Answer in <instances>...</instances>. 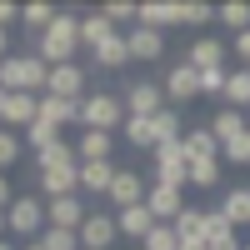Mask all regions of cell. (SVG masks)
Here are the masks:
<instances>
[{
    "instance_id": "6da1fadb",
    "label": "cell",
    "mask_w": 250,
    "mask_h": 250,
    "mask_svg": "<svg viewBox=\"0 0 250 250\" xmlns=\"http://www.w3.org/2000/svg\"><path fill=\"white\" fill-rule=\"evenodd\" d=\"M35 170H40V190H45L50 200L80 195V155H75V145L60 140V145H50V150H40Z\"/></svg>"
},
{
    "instance_id": "7a4b0ae2",
    "label": "cell",
    "mask_w": 250,
    "mask_h": 250,
    "mask_svg": "<svg viewBox=\"0 0 250 250\" xmlns=\"http://www.w3.org/2000/svg\"><path fill=\"white\" fill-rule=\"evenodd\" d=\"M50 65L35 50H15L10 60H0V90L5 95H45Z\"/></svg>"
},
{
    "instance_id": "3957f363",
    "label": "cell",
    "mask_w": 250,
    "mask_h": 250,
    "mask_svg": "<svg viewBox=\"0 0 250 250\" xmlns=\"http://www.w3.org/2000/svg\"><path fill=\"white\" fill-rule=\"evenodd\" d=\"M80 50V15H55V25L45 35H35V55L45 60V65H70Z\"/></svg>"
},
{
    "instance_id": "277c9868",
    "label": "cell",
    "mask_w": 250,
    "mask_h": 250,
    "mask_svg": "<svg viewBox=\"0 0 250 250\" xmlns=\"http://www.w3.org/2000/svg\"><path fill=\"white\" fill-rule=\"evenodd\" d=\"M80 125H85V130L115 135L120 125H125V100L120 95H105V90H90L85 100H80Z\"/></svg>"
},
{
    "instance_id": "5b68a950",
    "label": "cell",
    "mask_w": 250,
    "mask_h": 250,
    "mask_svg": "<svg viewBox=\"0 0 250 250\" xmlns=\"http://www.w3.org/2000/svg\"><path fill=\"white\" fill-rule=\"evenodd\" d=\"M85 80H90V70H85V65H75V60H70V65H50L45 95H60V100H85V95H90Z\"/></svg>"
},
{
    "instance_id": "8992f818",
    "label": "cell",
    "mask_w": 250,
    "mask_h": 250,
    "mask_svg": "<svg viewBox=\"0 0 250 250\" xmlns=\"http://www.w3.org/2000/svg\"><path fill=\"white\" fill-rule=\"evenodd\" d=\"M5 220H10V230H20V235H45V200H35V195H15V205L5 210Z\"/></svg>"
},
{
    "instance_id": "52a82bcc",
    "label": "cell",
    "mask_w": 250,
    "mask_h": 250,
    "mask_svg": "<svg viewBox=\"0 0 250 250\" xmlns=\"http://www.w3.org/2000/svg\"><path fill=\"white\" fill-rule=\"evenodd\" d=\"M165 110V85H155V80H135L130 90H125V115H140L150 120Z\"/></svg>"
},
{
    "instance_id": "ba28073f",
    "label": "cell",
    "mask_w": 250,
    "mask_h": 250,
    "mask_svg": "<svg viewBox=\"0 0 250 250\" xmlns=\"http://www.w3.org/2000/svg\"><path fill=\"white\" fill-rule=\"evenodd\" d=\"M155 180L160 185H190V160H185V150H180V140L175 145H160L155 150Z\"/></svg>"
},
{
    "instance_id": "9c48e42d",
    "label": "cell",
    "mask_w": 250,
    "mask_h": 250,
    "mask_svg": "<svg viewBox=\"0 0 250 250\" xmlns=\"http://www.w3.org/2000/svg\"><path fill=\"white\" fill-rule=\"evenodd\" d=\"M145 210H150L160 225H175L180 220V210H185V190H180V185H150V195H145Z\"/></svg>"
},
{
    "instance_id": "30bf717a",
    "label": "cell",
    "mask_w": 250,
    "mask_h": 250,
    "mask_svg": "<svg viewBox=\"0 0 250 250\" xmlns=\"http://www.w3.org/2000/svg\"><path fill=\"white\" fill-rule=\"evenodd\" d=\"M120 240V225H115V215H105V210H90L85 215V225H80V250H110Z\"/></svg>"
},
{
    "instance_id": "8fae6325",
    "label": "cell",
    "mask_w": 250,
    "mask_h": 250,
    "mask_svg": "<svg viewBox=\"0 0 250 250\" xmlns=\"http://www.w3.org/2000/svg\"><path fill=\"white\" fill-rule=\"evenodd\" d=\"M195 95H200V70L190 60H175V65L165 70V100L185 105V100H195Z\"/></svg>"
},
{
    "instance_id": "7c38bea8",
    "label": "cell",
    "mask_w": 250,
    "mask_h": 250,
    "mask_svg": "<svg viewBox=\"0 0 250 250\" xmlns=\"http://www.w3.org/2000/svg\"><path fill=\"white\" fill-rule=\"evenodd\" d=\"M85 200L80 195H60V200H45V220L55 225V230H80L85 225Z\"/></svg>"
},
{
    "instance_id": "4fadbf2b",
    "label": "cell",
    "mask_w": 250,
    "mask_h": 250,
    "mask_svg": "<svg viewBox=\"0 0 250 250\" xmlns=\"http://www.w3.org/2000/svg\"><path fill=\"white\" fill-rule=\"evenodd\" d=\"M145 195H150V185H145V180H140L135 170H120L105 200L115 205V210H130V205H145Z\"/></svg>"
},
{
    "instance_id": "5bb4252c",
    "label": "cell",
    "mask_w": 250,
    "mask_h": 250,
    "mask_svg": "<svg viewBox=\"0 0 250 250\" xmlns=\"http://www.w3.org/2000/svg\"><path fill=\"white\" fill-rule=\"evenodd\" d=\"M35 120H40V95H10L5 100V130L25 135Z\"/></svg>"
},
{
    "instance_id": "9a60e30c",
    "label": "cell",
    "mask_w": 250,
    "mask_h": 250,
    "mask_svg": "<svg viewBox=\"0 0 250 250\" xmlns=\"http://www.w3.org/2000/svg\"><path fill=\"white\" fill-rule=\"evenodd\" d=\"M135 25H145V30H170V25H180V5L175 0H145L140 5V15H135Z\"/></svg>"
},
{
    "instance_id": "2e32d148",
    "label": "cell",
    "mask_w": 250,
    "mask_h": 250,
    "mask_svg": "<svg viewBox=\"0 0 250 250\" xmlns=\"http://www.w3.org/2000/svg\"><path fill=\"white\" fill-rule=\"evenodd\" d=\"M180 150H185L190 165H200V160H215L220 155V140L210 135V125H200V130H185L180 135Z\"/></svg>"
},
{
    "instance_id": "e0dca14e",
    "label": "cell",
    "mask_w": 250,
    "mask_h": 250,
    "mask_svg": "<svg viewBox=\"0 0 250 250\" xmlns=\"http://www.w3.org/2000/svg\"><path fill=\"white\" fill-rule=\"evenodd\" d=\"M90 55H95V70H125L130 65V40H125V30H115L105 45H95Z\"/></svg>"
},
{
    "instance_id": "ac0fdd59",
    "label": "cell",
    "mask_w": 250,
    "mask_h": 250,
    "mask_svg": "<svg viewBox=\"0 0 250 250\" xmlns=\"http://www.w3.org/2000/svg\"><path fill=\"white\" fill-rule=\"evenodd\" d=\"M185 60H190V65L205 75V70H225V40H215V35H200L195 40V45H190V55H185Z\"/></svg>"
},
{
    "instance_id": "d6986e66",
    "label": "cell",
    "mask_w": 250,
    "mask_h": 250,
    "mask_svg": "<svg viewBox=\"0 0 250 250\" xmlns=\"http://www.w3.org/2000/svg\"><path fill=\"white\" fill-rule=\"evenodd\" d=\"M125 40H130V60H160V55H165V35H160V30L130 25V30H125Z\"/></svg>"
},
{
    "instance_id": "ffe728a7",
    "label": "cell",
    "mask_w": 250,
    "mask_h": 250,
    "mask_svg": "<svg viewBox=\"0 0 250 250\" xmlns=\"http://www.w3.org/2000/svg\"><path fill=\"white\" fill-rule=\"evenodd\" d=\"M115 225H120V235H130V240H140V245H145V235H150L160 220L145 210V205H130V210H115Z\"/></svg>"
},
{
    "instance_id": "44dd1931",
    "label": "cell",
    "mask_w": 250,
    "mask_h": 250,
    "mask_svg": "<svg viewBox=\"0 0 250 250\" xmlns=\"http://www.w3.org/2000/svg\"><path fill=\"white\" fill-rule=\"evenodd\" d=\"M210 135L220 140V145H230V140H240V135H250V120H245V110H215V120H210Z\"/></svg>"
},
{
    "instance_id": "7402d4cb",
    "label": "cell",
    "mask_w": 250,
    "mask_h": 250,
    "mask_svg": "<svg viewBox=\"0 0 250 250\" xmlns=\"http://www.w3.org/2000/svg\"><path fill=\"white\" fill-rule=\"evenodd\" d=\"M115 165L110 160H90V165H80V190H90V195H110V185H115Z\"/></svg>"
},
{
    "instance_id": "603a6c76",
    "label": "cell",
    "mask_w": 250,
    "mask_h": 250,
    "mask_svg": "<svg viewBox=\"0 0 250 250\" xmlns=\"http://www.w3.org/2000/svg\"><path fill=\"white\" fill-rule=\"evenodd\" d=\"M120 135H125V145H135V150H150V155H155V145H160V135H155V115H150V120H140V115H125Z\"/></svg>"
},
{
    "instance_id": "cb8c5ba5",
    "label": "cell",
    "mask_w": 250,
    "mask_h": 250,
    "mask_svg": "<svg viewBox=\"0 0 250 250\" xmlns=\"http://www.w3.org/2000/svg\"><path fill=\"white\" fill-rule=\"evenodd\" d=\"M40 120L65 130L70 120H80V100H60V95H40Z\"/></svg>"
},
{
    "instance_id": "d4e9b609",
    "label": "cell",
    "mask_w": 250,
    "mask_h": 250,
    "mask_svg": "<svg viewBox=\"0 0 250 250\" xmlns=\"http://www.w3.org/2000/svg\"><path fill=\"white\" fill-rule=\"evenodd\" d=\"M220 215L230 220L235 230H240V225H250V185H230V190L220 195Z\"/></svg>"
},
{
    "instance_id": "484cf974",
    "label": "cell",
    "mask_w": 250,
    "mask_h": 250,
    "mask_svg": "<svg viewBox=\"0 0 250 250\" xmlns=\"http://www.w3.org/2000/svg\"><path fill=\"white\" fill-rule=\"evenodd\" d=\"M75 155H80V165L110 160V155H115V135H105V130H85V135H80V145H75Z\"/></svg>"
},
{
    "instance_id": "4316f807",
    "label": "cell",
    "mask_w": 250,
    "mask_h": 250,
    "mask_svg": "<svg viewBox=\"0 0 250 250\" xmlns=\"http://www.w3.org/2000/svg\"><path fill=\"white\" fill-rule=\"evenodd\" d=\"M115 35V25L105 20V10H95V15H80V45H105V40Z\"/></svg>"
},
{
    "instance_id": "83f0119b",
    "label": "cell",
    "mask_w": 250,
    "mask_h": 250,
    "mask_svg": "<svg viewBox=\"0 0 250 250\" xmlns=\"http://www.w3.org/2000/svg\"><path fill=\"white\" fill-rule=\"evenodd\" d=\"M225 105L230 110H250V65L230 70V80H225Z\"/></svg>"
},
{
    "instance_id": "f1b7e54d",
    "label": "cell",
    "mask_w": 250,
    "mask_h": 250,
    "mask_svg": "<svg viewBox=\"0 0 250 250\" xmlns=\"http://www.w3.org/2000/svg\"><path fill=\"white\" fill-rule=\"evenodd\" d=\"M55 15H60L55 5H40V0H35V5H25V10H20V25H30L35 35H45V30L55 25Z\"/></svg>"
},
{
    "instance_id": "f546056e",
    "label": "cell",
    "mask_w": 250,
    "mask_h": 250,
    "mask_svg": "<svg viewBox=\"0 0 250 250\" xmlns=\"http://www.w3.org/2000/svg\"><path fill=\"white\" fill-rule=\"evenodd\" d=\"M175 235H180V240H205V210L185 205V210H180V220H175Z\"/></svg>"
},
{
    "instance_id": "4dcf8cb0",
    "label": "cell",
    "mask_w": 250,
    "mask_h": 250,
    "mask_svg": "<svg viewBox=\"0 0 250 250\" xmlns=\"http://www.w3.org/2000/svg\"><path fill=\"white\" fill-rule=\"evenodd\" d=\"M20 140H25L30 150L40 155V150H50V145H60V130H55V125H45V120H35V125H30V130L20 135Z\"/></svg>"
},
{
    "instance_id": "1f68e13d",
    "label": "cell",
    "mask_w": 250,
    "mask_h": 250,
    "mask_svg": "<svg viewBox=\"0 0 250 250\" xmlns=\"http://www.w3.org/2000/svg\"><path fill=\"white\" fill-rule=\"evenodd\" d=\"M220 155L215 160H200V165H190V185H195V190H215V185H220Z\"/></svg>"
},
{
    "instance_id": "d6a6232c",
    "label": "cell",
    "mask_w": 250,
    "mask_h": 250,
    "mask_svg": "<svg viewBox=\"0 0 250 250\" xmlns=\"http://www.w3.org/2000/svg\"><path fill=\"white\" fill-rule=\"evenodd\" d=\"M155 135H160V145H175V140H180V110L165 105V110L155 115ZM160 145H155V150H160Z\"/></svg>"
},
{
    "instance_id": "836d02e7",
    "label": "cell",
    "mask_w": 250,
    "mask_h": 250,
    "mask_svg": "<svg viewBox=\"0 0 250 250\" xmlns=\"http://www.w3.org/2000/svg\"><path fill=\"white\" fill-rule=\"evenodd\" d=\"M215 20H220V25H230V30L240 35V30H250V5L230 0V5H220V10H215Z\"/></svg>"
},
{
    "instance_id": "e575fe53",
    "label": "cell",
    "mask_w": 250,
    "mask_h": 250,
    "mask_svg": "<svg viewBox=\"0 0 250 250\" xmlns=\"http://www.w3.org/2000/svg\"><path fill=\"white\" fill-rule=\"evenodd\" d=\"M20 150H25V140H20L15 130H5V125H0V170H10V165L20 160Z\"/></svg>"
},
{
    "instance_id": "d590c367",
    "label": "cell",
    "mask_w": 250,
    "mask_h": 250,
    "mask_svg": "<svg viewBox=\"0 0 250 250\" xmlns=\"http://www.w3.org/2000/svg\"><path fill=\"white\" fill-rule=\"evenodd\" d=\"M40 245L45 250H80V230H55V225H45Z\"/></svg>"
},
{
    "instance_id": "8d00e7d4",
    "label": "cell",
    "mask_w": 250,
    "mask_h": 250,
    "mask_svg": "<svg viewBox=\"0 0 250 250\" xmlns=\"http://www.w3.org/2000/svg\"><path fill=\"white\" fill-rule=\"evenodd\" d=\"M145 250H180V235H175V225H155V230L145 235Z\"/></svg>"
},
{
    "instance_id": "74e56055",
    "label": "cell",
    "mask_w": 250,
    "mask_h": 250,
    "mask_svg": "<svg viewBox=\"0 0 250 250\" xmlns=\"http://www.w3.org/2000/svg\"><path fill=\"white\" fill-rule=\"evenodd\" d=\"M210 20H215V10L200 5V0H185L180 5V25H210Z\"/></svg>"
},
{
    "instance_id": "f35d334b",
    "label": "cell",
    "mask_w": 250,
    "mask_h": 250,
    "mask_svg": "<svg viewBox=\"0 0 250 250\" xmlns=\"http://www.w3.org/2000/svg\"><path fill=\"white\" fill-rule=\"evenodd\" d=\"M220 160L225 165H250V135L230 140V145H220Z\"/></svg>"
},
{
    "instance_id": "ab89813d",
    "label": "cell",
    "mask_w": 250,
    "mask_h": 250,
    "mask_svg": "<svg viewBox=\"0 0 250 250\" xmlns=\"http://www.w3.org/2000/svg\"><path fill=\"white\" fill-rule=\"evenodd\" d=\"M135 15H140V5H125V0L105 5V20H110V25H135Z\"/></svg>"
},
{
    "instance_id": "60d3db41",
    "label": "cell",
    "mask_w": 250,
    "mask_h": 250,
    "mask_svg": "<svg viewBox=\"0 0 250 250\" xmlns=\"http://www.w3.org/2000/svg\"><path fill=\"white\" fill-rule=\"evenodd\" d=\"M225 80H230V70H205L200 75V95H225Z\"/></svg>"
},
{
    "instance_id": "b9f144b4",
    "label": "cell",
    "mask_w": 250,
    "mask_h": 250,
    "mask_svg": "<svg viewBox=\"0 0 250 250\" xmlns=\"http://www.w3.org/2000/svg\"><path fill=\"white\" fill-rule=\"evenodd\" d=\"M15 20H20V10L10 5V0H0V30H10V25H15Z\"/></svg>"
},
{
    "instance_id": "7bdbcfd3",
    "label": "cell",
    "mask_w": 250,
    "mask_h": 250,
    "mask_svg": "<svg viewBox=\"0 0 250 250\" xmlns=\"http://www.w3.org/2000/svg\"><path fill=\"white\" fill-rule=\"evenodd\" d=\"M235 55L250 65V30H240V35H235Z\"/></svg>"
},
{
    "instance_id": "ee69618b",
    "label": "cell",
    "mask_w": 250,
    "mask_h": 250,
    "mask_svg": "<svg viewBox=\"0 0 250 250\" xmlns=\"http://www.w3.org/2000/svg\"><path fill=\"white\" fill-rule=\"evenodd\" d=\"M10 205H15V190H10V180L0 175V210H10Z\"/></svg>"
},
{
    "instance_id": "f6af8a7d",
    "label": "cell",
    "mask_w": 250,
    "mask_h": 250,
    "mask_svg": "<svg viewBox=\"0 0 250 250\" xmlns=\"http://www.w3.org/2000/svg\"><path fill=\"white\" fill-rule=\"evenodd\" d=\"M15 50H10V30H0V60H10Z\"/></svg>"
},
{
    "instance_id": "bcb514c9",
    "label": "cell",
    "mask_w": 250,
    "mask_h": 250,
    "mask_svg": "<svg viewBox=\"0 0 250 250\" xmlns=\"http://www.w3.org/2000/svg\"><path fill=\"white\" fill-rule=\"evenodd\" d=\"M5 100H10V95H5V90H0V125H5Z\"/></svg>"
},
{
    "instance_id": "7dc6e473",
    "label": "cell",
    "mask_w": 250,
    "mask_h": 250,
    "mask_svg": "<svg viewBox=\"0 0 250 250\" xmlns=\"http://www.w3.org/2000/svg\"><path fill=\"white\" fill-rule=\"evenodd\" d=\"M20 250H45V245H40V240H30V245H20Z\"/></svg>"
},
{
    "instance_id": "c3c4849f",
    "label": "cell",
    "mask_w": 250,
    "mask_h": 250,
    "mask_svg": "<svg viewBox=\"0 0 250 250\" xmlns=\"http://www.w3.org/2000/svg\"><path fill=\"white\" fill-rule=\"evenodd\" d=\"M0 230H10V220H5V210H0Z\"/></svg>"
},
{
    "instance_id": "681fc988",
    "label": "cell",
    "mask_w": 250,
    "mask_h": 250,
    "mask_svg": "<svg viewBox=\"0 0 250 250\" xmlns=\"http://www.w3.org/2000/svg\"><path fill=\"white\" fill-rule=\"evenodd\" d=\"M0 250H20V245H10V240H0Z\"/></svg>"
},
{
    "instance_id": "f907efd6",
    "label": "cell",
    "mask_w": 250,
    "mask_h": 250,
    "mask_svg": "<svg viewBox=\"0 0 250 250\" xmlns=\"http://www.w3.org/2000/svg\"><path fill=\"white\" fill-rule=\"evenodd\" d=\"M0 175H5V170H0Z\"/></svg>"
},
{
    "instance_id": "816d5d0a",
    "label": "cell",
    "mask_w": 250,
    "mask_h": 250,
    "mask_svg": "<svg viewBox=\"0 0 250 250\" xmlns=\"http://www.w3.org/2000/svg\"><path fill=\"white\" fill-rule=\"evenodd\" d=\"M245 250H250V245H245Z\"/></svg>"
}]
</instances>
